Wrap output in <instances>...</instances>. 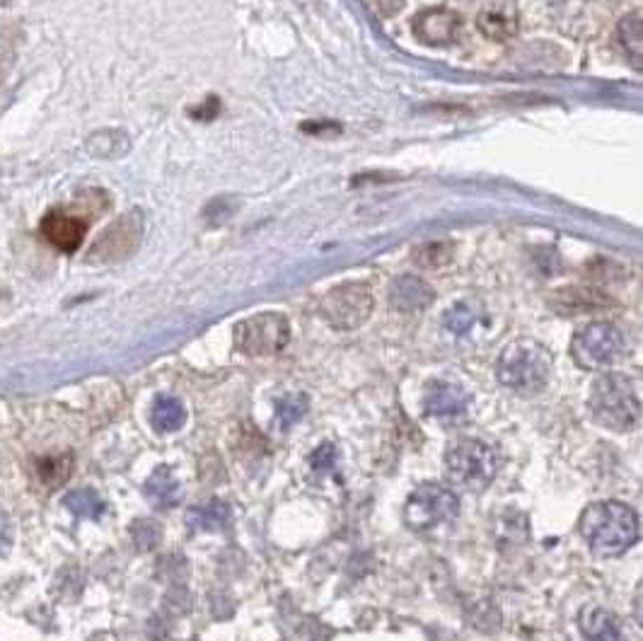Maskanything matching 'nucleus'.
Listing matches in <instances>:
<instances>
[{"mask_svg": "<svg viewBox=\"0 0 643 641\" xmlns=\"http://www.w3.org/2000/svg\"><path fill=\"white\" fill-rule=\"evenodd\" d=\"M445 465L455 484L469 491H484L499 472V455L491 445L474 438H465L450 445Z\"/></svg>", "mask_w": 643, "mask_h": 641, "instance_id": "obj_4", "label": "nucleus"}, {"mask_svg": "<svg viewBox=\"0 0 643 641\" xmlns=\"http://www.w3.org/2000/svg\"><path fill=\"white\" fill-rule=\"evenodd\" d=\"M145 494L158 506H175L179 501V484L167 468H160L145 484Z\"/></svg>", "mask_w": 643, "mask_h": 641, "instance_id": "obj_19", "label": "nucleus"}, {"mask_svg": "<svg viewBox=\"0 0 643 641\" xmlns=\"http://www.w3.org/2000/svg\"><path fill=\"white\" fill-rule=\"evenodd\" d=\"M312 468L317 472H326V470L334 468V448L332 445H322L317 448V452L312 455Z\"/></svg>", "mask_w": 643, "mask_h": 641, "instance_id": "obj_25", "label": "nucleus"}, {"mask_svg": "<svg viewBox=\"0 0 643 641\" xmlns=\"http://www.w3.org/2000/svg\"><path fill=\"white\" fill-rule=\"evenodd\" d=\"M230 521V506L222 501H211L206 506H194L187 511L191 531H221Z\"/></svg>", "mask_w": 643, "mask_h": 641, "instance_id": "obj_17", "label": "nucleus"}, {"mask_svg": "<svg viewBox=\"0 0 643 641\" xmlns=\"http://www.w3.org/2000/svg\"><path fill=\"white\" fill-rule=\"evenodd\" d=\"M617 37L624 48V54L631 58L636 71H641V58H643V20L641 13L634 10L629 15L621 17L620 27H617Z\"/></svg>", "mask_w": 643, "mask_h": 641, "instance_id": "obj_15", "label": "nucleus"}, {"mask_svg": "<svg viewBox=\"0 0 643 641\" xmlns=\"http://www.w3.org/2000/svg\"><path fill=\"white\" fill-rule=\"evenodd\" d=\"M143 228H145L143 214H141L138 208L119 215V218L111 223L109 228L104 230L102 235L95 240V245H92V250H90L88 254V261H95V264H111V261L126 259L128 254L141 245Z\"/></svg>", "mask_w": 643, "mask_h": 641, "instance_id": "obj_9", "label": "nucleus"}, {"mask_svg": "<svg viewBox=\"0 0 643 641\" xmlns=\"http://www.w3.org/2000/svg\"><path fill=\"white\" fill-rule=\"evenodd\" d=\"M624 334L610 322H593L576 332L571 339L573 361L586 371H604L624 356Z\"/></svg>", "mask_w": 643, "mask_h": 641, "instance_id": "obj_5", "label": "nucleus"}, {"mask_svg": "<svg viewBox=\"0 0 643 641\" xmlns=\"http://www.w3.org/2000/svg\"><path fill=\"white\" fill-rule=\"evenodd\" d=\"M426 414L436 419H450V417H462L469 407V395L460 385L453 382H433L423 400Z\"/></svg>", "mask_w": 643, "mask_h": 641, "instance_id": "obj_12", "label": "nucleus"}, {"mask_svg": "<svg viewBox=\"0 0 643 641\" xmlns=\"http://www.w3.org/2000/svg\"><path fill=\"white\" fill-rule=\"evenodd\" d=\"M10 542H13V525L5 515H0V555L8 552Z\"/></svg>", "mask_w": 643, "mask_h": 641, "instance_id": "obj_27", "label": "nucleus"}, {"mask_svg": "<svg viewBox=\"0 0 643 641\" xmlns=\"http://www.w3.org/2000/svg\"><path fill=\"white\" fill-rule=\"evenodd\" d=\"M443 325L447 327V332L467 334L472 327L477 325V312L469 308L467 303H460V305H453L445 312Z\"/></svg>", "mask_w": 643, "mask_h": 641, "instance_id": "obj_24", "label": "nucleus"}, {"mask_svg": "<svg viewBox=\"0 0 643 641\" xmlns=\"http://www.w3.org/2000/svg\"><path fill=\"white\" fill-rule=\"evenodd\" d=\"M41 235L47 238L48 245H54L56 250H61L65 254L78 252L85 233H88V221L80 218V215L64 214V211H48L39 223Z\"/></svg>", "mask_w": 643, "mask_h": 641, "instance_id": "obj_10", "label": "nucleus"}, {"mask_svg": "<svg viewBox=\"0 0 643 641\" xmlns=\"http://www.w3.org/2000/svg\"><path fill=\"white\" fill-rule=\"evenodd\" d=\"M436 294L423 278L399 277L389 288V305L399 312H416V310L429 308Z\"/></svg>", "mask_w": 643, "mask_h": 641, "instance_id": "obj_13", "label": "nucleus"}, {"mask_svg": "<svg viewBox=\"0 0 643 641\" xmlns=\"http://www.w3.org/2000/svg\"><path fill=\"white\" fill-rule=\"evenodd\" d=\"M3 58H5V54L0 51V85H3V80H5V66H3Z\"/></svg>", "mask_w": 643, "mask_h": 641, "instance_id": "obj_28", "label": "nucleus"}, {"mask_svg": "<svg viewBox=\"0 0 643 641\" xmlns=\"http://www.w3.org/2000/svg\"><path fill=\"white\" fill-rule=\"evenodd\" d=\"M218 111H221V102H218L215 97H208L204 107H199V110H191V117H194V119H213Z\"/></svg>", "mask_w": 643, "mask_h": 641, "instance_id": "obj_26", "label": "nucleus"}, {"mask_svg": "<svg viewBox=\"0 0 643 641\" xmlns=\"http://www.w3.org/2000/svg\"><path fill=\"white\" fill-rule=\"evenodd\" d=\"M65 508H71V514L80 518H100L104 514V501L95 489H78L71 491L64 499Z\"/></svg>", "mask_w": 643, "mask_h": 641, "instance_id": "obj_20", "label": "nucleus"}, {"mask_svg": "<svg viewBox=\"0 0 643 641\" xmlns=\"http://www.w3.org/2000/svg\"><path fill=\"white\" fill-rule=\"evenodd\" d=\"M590 412L597 424L612 428V431H629L636 426L641 402L634 382L621 373H604L595 381L590 390Z\"/></svg>", "mask_w": 643, "mask_h": 641, "instance_id": "obj_3", "label": "nucleus"}, {"mask_svg": "<svg viewBox=\"0 0 643 641\" xmlns=\"http://www.w3.org/2000/svg\"><path fill=\"white\" fill-rule=\"evenodd\" d=\"M413 34L429 47H447V44H455L460 40L462 20L453 10H426L413 20Z\"/></svg>", "mask_w": 643, "mask_h": 641, "instance_id": "obj_11", "label": "nucleus"}, {"mask_svg": "<svg viewBox=\"0 0 643 641\" xmlns=\"http://www.w3.org/2000/svg\"><path fill=\"white\" fill-rule=\"evenodd\" d=\"M479 30H482L489 40L503 41L516 32V22H513L510 17L499 15V13H484V15L479 17Z\"/></svg>", "mask_w": 643, "mask_h": 641, "instance_id": "obj_22", "label": "nucleus"}, {"mask_svg": "<svg viewBox=\"0 0 643 641\" xmlns=\"http://www.w3.org/2000/svg\"><path fill=\"white\" fill-rule=\"evenodd\" d=\"M39 479L48 487H58L64 484L73 472V458L71 455H56V458H44L37 465Z\"/></svg>", "mask_w": 643, "mask_h": 641, "instance_id": "obj_21", "label": "nucleus"}, {"mask_svg": "<svg viewBox=\"0 0 643 641\" xmlns=\"http://www.w3.org/2000/svg\"><path fill=\"white\" fill-rule=\"evenodd\" d=\"M580 627L588 641H621L617 618L603 608H586L580 615Z\"/></svg>", "mask_w": 643, "mask_h": 641, "instance_id": "obj_14", "label": "nucleus"}, {"mask_svg": "<svg viewBox=\"0 0 643 641\" xmlns=\"http://www.w3.org/2000/svg\"><path fill=\"white\" fill-rule=\"evenodd\" d=\"M85 148L92 158H119L128 151V138L124 131H95Z\"/></svg>", "mask_w": 643, "mask_h": 641, "instance_id": "obj_18", "label": "nucleus"}, {"mask_svg": "<svg viewBox=\"0 0 643 641\" xmlns=\"http://www.w3.org/2000/svg\"><path fill=\"white\" fill-rule=\"evenodd\" d=\"M152 426L162 431V434H172V431H179L187 421V409L184 404L172 395H160L152 404Z\"/></svg>", "mask_w": 643, "mask_h": 641, "instance_id": "obj_16", "label": "nucleus"}, {"mask_svg": "<svg viewBox=\"0 0 643 641\" xmlns=\"http://www.w3.org/2000/svg\"><path fill=\"white\" fill-rule=\"evenodd\" d=\"M308 409V400L302 395H286L278 402L276 424L281 428H291L295 421L302 419V414Z\"/></svg>", "mask_w": 643, "mask_h": 641, "instance_id": "obj_23", "label": "nucleus"}, {"mask_svg": "<svg viewBox=\"0 0 643 641\" xmlns=\"http://www.w3.org/2000/svg\"><path fill=\"white\" fill-rule=\"evenodd\" d=\"M291 341V325L278 312H262L235 327V347L247 356H271Z\"/></svg>", "mask_w": 643, "mask_h": 641, "instance_id": "obj_6", "label": "nucleus"}, {"mask_svg": "<svg viewBox=\"0 0 643 641\" xmlns=\"http://www.w3.org/2000/svg\"><path fill=\"white\" fill-rule=\"evenodd\" d=\"M552 354L533 339H517L503 348L496 364L500 385L516 390L520 395H537L547 388L552 375Z\"/></svg>", "mask_w": 643, "mask_h": 641, "instance_id": "obj_2", "label": "nucleus"}, {"mask_svg": "<svg viewBox=\"0 0 643 641\" xmlns=\"http://www.w3.org/2000/svg\"><path fill=\"white\" fill-rule=\"evenodd\" d=\"M580 535L597 557H621L639 540V518L627 504L600 501L580 515Z\"/></svg>", "mask_w": 643, "mask_h": 641, "instance_id": "obj_1", "label": "nucleus"}, {"mask_svg": "<svg viewBox=\"0 0 643 641\" xmlns=\"http://www.w3.org/2000/svg\"><path fill=\"white\" fill-rule=\"evenodd\" d=\"M460 511V501L453 491L440 484H421L404 506V522L412 531H433L450 522Z\"/></svg>", "mask_w": 643, "mask_h": 641, "instance_id": "obj_7", "label": "nucleus"}, {"mask_svg": "<svg viewBox=\"0 0 643 641\" xmlns=\"http://www.w3.org/2000/svg\"><path fill=\"white\" fill-rule=\"evenodd\" d=\"M322 317L334 329H356L373 312V294L366 284H343L322 298Z\"/></svg>", "mask_w": 643, "mask_h": 641, "instance_id": "obj_8", "label": "nucleus"}]
</instances>
